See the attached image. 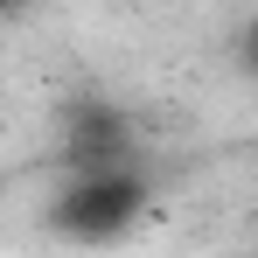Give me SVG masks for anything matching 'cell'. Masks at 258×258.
I'll return each instance as SVG.
<instances>
[{
    "label": "cell",
    "instance_id": "cell-1",
    "mask_svg": "<svg viewBox=\"0 0 258 258\" xmlns=\"http://www.w3.org/2000/svg\"><path fill=\"white\" fill-rule=\"evenodd\" d=\"M140 210V196H133V181H119V174H105V168H91V181L70 196V216H77V230H112V223H126V216Z\"/></svg>",
    "mask_w": 258,
    "mask_h": 258
}]
</instances>
